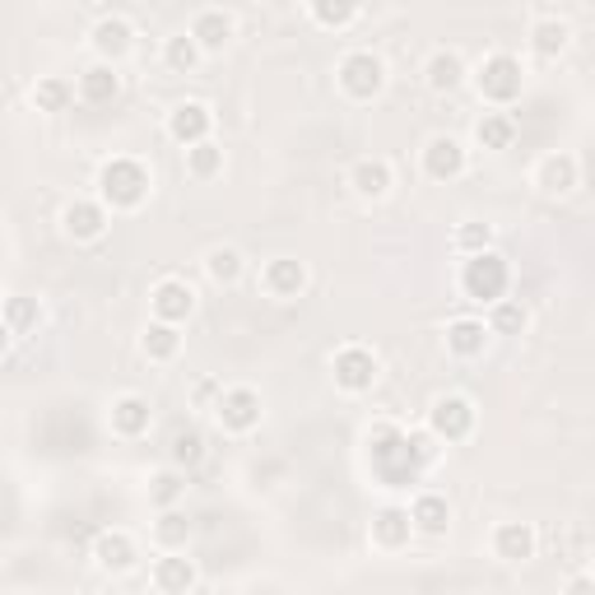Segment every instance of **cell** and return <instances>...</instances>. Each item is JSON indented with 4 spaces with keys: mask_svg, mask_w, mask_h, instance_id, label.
Returning <instances> with one entry per match:
<instances>
[{
    "mask_svg": "<svg viewBox=\"0 0 595 595\" xmlns=\"http://www.w3.org/2000/svg\"><path fill=\"white\" fill-rule=\"evenodd\" d=\"M567 42H572V24H567V19H559L554 10H544L531 24V52L540 61H559L567 52Z\"/></svg>",
    "mask_w": 595,
    "mask_h": 595,
    "instance_id": "cell-19",
    "label": "cell"
},
{
    "mask_svg": "<svg viewBox=\"0 0 595 595\" xmlns=\"http://www.w3.org/2000/svg\"><path fill=\"white\" fill-rule=\"evenodd\" d=\"M163 65H168L172 75H191L195 65H201V47L191 42V33L168 38V47H163Z\"/></svg>",
    "mask_w": 595,
    "mask_h": 595,
    "instance_id": "cell-34",
    "label": "cell"
},
{
    "mask_svg": "<svg viewBox=\"0 0 595 595\" xmlns=\"http://www.w3.org/2000/svg\"><path fill=\"white\" fill-rule=\"evenodd\" d=\"M191 42H195V47H201V56H214V52H224L229 47V42H233V33H237V19L229 14V10H201V14H195L191 19Z\"/></svg>",
    "mask_w": 595,
    "mask_h": 595,
    "instance_id": "cell-12",
    "label": "cell"
},
{
    "mask_svg": "<svg viewBox=\"0 0 595 595\" xmlns=\"http://www.w3.org/2000/svg\"><path fill=\"white\" fill-rule=\"evenodd\" d=\"M130 47H136V29H130V19L126 14H98V24H94V52H98V61H107V65H117Z\"/></svg>",
    "mask_w": 595,
    "mask_h": 595,
    "instance_id": "cell-13",
    "label": "cell"
},
{
    "mask_svg": "<svg viewBox=\"0 0 595 595\" xmlns=\"http://www.w3.org/2000/svg\"><path fill=\"white\" fill-rule=\"evenodd\" d=\"M210 126H214V113L201 103V98H187L168 113V140H178L182 149H195L210 140Z\"/></svg>",
    "mask_w": 595,
    "mask_h": 595,
    "instance_id": "cell-9",
    "label": "cell"
},
{
    "mask_svg": "<svg viewBox=\"0 0 595 595\" xmlns=\"http://www.w3.org/2000/svg\"><path fill=\"white\" fill-rule=\"evenodd\" d=\"M10 340H14V336H10V326H6V321H0V359H6V354H10Z\"/></svg>",
    "mask_w": 595,
    "mask_h": 595,
    "instance_id": "cell-43",
    "label": "cell"
},
{
    "mask_svg": "<svg viewBox=\"0 0 595 595\" xmlns=\"http://www.w3.org/2000/svg\"><path fill=\"white\" fill-rule=\"evenodd\" d=\"M428 433L437 443H466L475 433V405L466 395H437L428 405Z\"/></svg>",
    "mask_w": 595,
    "mask_h": 595,
    "instance_id": "cell-6",
    "label": "cell"
},
{
    "mask_svg": "<svg viewBox=\"0 0 595 595\" xmlns=\"http://www.w3.org/2000/svg\"><path fill=\"white\" fill-rule=\"evenodd\" d=\"M507 284H512V270H507V261L493 247L479 252V256H466V266H460V294H466L470 302H484V307L502 302Z\"/></svg>",
    "mask_w": 595,
    "mask_h": 595,
    "instance_id": "cell-2",
    "label": "cell"
},
{
    "mask_svg": "<svg viewBox=\"0 0 595 595\" xmlns=\"http://www.w3.org/2000/svg\"><path fill=\"white\" fill-rule=\"evenodd\" d=\"M359 14H363L359 6H326V0H312V6H307V19L321 29H349Z\"/></svg>",
    "mask_w": 595,
    "mask_h": 595,
    "instance_id": "cell-39",
    "label": "cell"
},
{
    "mask_svg": "<svg viewBox=\"0 0 595 595\" xmlns=\"http://www.w3.org/2000/svg\"><path fill=\"white\" fill-rule=\"evenodd\" d=\"M535 544H540V535H535L531 521H502L498 531H493V554H498L502 563H525V559H535Z\"/></svg>",
    "mask_w": 595,
    "mask_h": 595,
    "instance_id": "cell-16",
    "label": "cell"
},
{
    "mask_svg": "<svg viewBox=\"0 0 595 595\" xmlns=\"http://www.w3.org/2000/svg\"><path fill=\"white\" fill-rule=\"evenodd\" d=\"M201 460H205V437L201 433L187 428V433L172 437V470H195Z\"/></svg>",
    "mask_w": 595,
    "mask_h": 595,
    "instance_id": "cell-38",
    "label": "cell"
},
{
    "mask_svg": "<svg viewBox=\"0 0 595 595\" xmlns=\"http://www.w3.org/2000/svg\"><path fill=\"white\" fill-rule=\"evenodd\" d=\"M484 344H489V326H484V321H475V317L447 321V349L456 359H479Z\"/></svg>",
    "mask_w": 595,
    "mask_h": 595,
    "instance_id": "cell-26",
    "label": "cell"
},
{
    "mask_svg": "<svg viewBox=\"0 0 595 595\" xmlns=\"http://www.w3.org/2000/svg\"><path fill=\"white\" fill-rule=\"evenodd\" d=\"M149 168L140 159H107L98 168V205L103 210H140L149 201Z\"/></svg>",
    "mask_w": 595,
    "mask_h": 595,
    "instance_id": "cell-1",
    "label": "cell"
},
{
    "mask_svg": "<svg viewBox=\"0 0 595 595\" xmlns=\"http://www.w3.org/2000/svg\"><path fill=\"white\" fill-rule=\"evenodd\" d=\"M61 229L75 242H98L107 233V210L98 201H71L61 210Z\"/></svg>",
    "mask_w": 595,
    "mask_h": 595,
    "instance_id": "cell-17",
    "label": "cell"
},
{
    "mask_svg": "<svg viewBox=\"0 0 595 595\" xmlns=\"http://www.w3.org/2000/svg\"><path fill=\"white\" fill-rule=\"evenodd\" d=\"M424 79H428V89H433V94H456L460 84L470 79V71H466V61H460V52L443 47V52H433V56H428Z\"/></svg>",
    "mask_w": 595,
    "mask_h": 595,
    "instance_id": "cell-21",
    "label": "cell"
},
{
    "mask_svg": "<svg viewBox=\"0 0 595 595\" xmlns=\"http://www.w3.org/2000/svg\"><path fill=\"white\" fill-rule=\"evenodd\" d=\"M470 79H475V94H479L484 103H493V107L517 103V98H521V89H525V71H521V61H517V56H507V52L484 56V61H479V71H475Z\"/></svg>",
    "mask_w": 595,
    "mask_h": 595,
    "instance_id": "cell-3",
    "label": "cell"
},
{
    "mask_svg": "<svg viewBox=\"0 0 595 595\" xmlns=\"http://www.w3.org/2000/svg\"><path fill=\"white\" fill-rule=\"evenodd\" d=\"M410 535H414V525H410L405 507H382V512L372 517V544L401 549V544H410Z\"/></svg>",
    "mask_w": 595,
    "mask_h": 595,
    "instance_id": "cell-27",
    "label": "cell"
},
{
    "mask_svg": "<svg viewBox=\"0 0 595 595\" xmlns=\"http://www.w3.org/2000/svg\"><path fill=\"white\" fill-rule=\"evenodd\" d=\"M368 447H372V466H378V475L386 479V484H414L418 479V466L410 460V451H405V433L395 428V424H378L368 433Z\"/></svg>",
    "mask_w": 595,
    "mask_h": 595,
    "instance_id": "cell-4",
    "label": "cell"
},
{
    "mask_svg": "<svg viewBox=\"0 0 595 595\" xmlns=\"http://www.w3.org/2000/svg\"><path fill=\"white\" fill-rule=\"evenodd\" d=\"M0 321L10 326V336H33V330L42 326V307H38V298H10Z\"/></svg>",
    "mask_w": 595,
    "mask_h": 595,
    "instance_id": "cell-32",
    "label": "cell"
},
{
    "mask_svg": "<svg viewBox=\"0 0 595 595\" xmlns=\"http://www.w3.org/2000/svg\"><path fill=\"white\" fill-rule=\"evenodd\" d=\"M136 559H140V549H136V540H130L126 531H103L94 540V563L103 572H130V567H136Z\"/></svg>",
    "mask_w": 595,
    "mask_h": 595,
    "instance_id": "cell-22",
    "label": "cell"
},
{
    "mask_svg": "<svg viewBox=\"0 0 595 595\" xmlns=\"http://www.w3.org/2000/svg\"><path fill=\"white\" fill-rule=\"evenodd\" d=\"M330 372H336V386L359 395V391H372V382H378V354L363 344H344L336 359H330Z\"/></svg>",
    "mask_w": 595,
    "mask_h": 595,
    "instance_id": "cell-8",
    "label": "cell"
},
{
    "mask_svg": "<svg viewBox=\"0 0 595 595\" xmlns=\"http://www.w3.org/2000/svg\"><path fill=\"white\" fill-rule=\"evenodd\" d=\"M437 447H443V443H437V437H433L428 428H414V433H405V451H410V460H414L418 470L433 466V460H437Z\"/></svg>",
    "mask_w": 595,
    "mask_h": 595,
    "instance_id": "cell-41",
    "label": "cell"
},
{
    "mask_svg": "<svg viewBox=\"0 0 595 595\" xmlns=\"http://www.w3.org/2000/svg\"><path fill=\"white\" fill-rule=\"evenodd\" d=\"M187 172H191L195 182H210V178H219V172H224V149H219L214 140H205V145L187 149Z\"/></svg>",
    "mask_w": 595,
    "mask_h": 595,
    "instance_id": "cell-33",
    "label": "cell"
},
{
    "mask_svg": "<svg viewBox=\"0 0 595 595\" xmlns=\"http://www.w3.org/2000/svg\"><path fill=\"white\" fill-rule=\"evenodd\" d=\"M512 140H517V121L507 113H484L475 121V145L479 149H512Z\"/></svg>",
    "mask_w": 595,
    "mask_h": 595,
    "instance_id": "cell-30",
    "label": "cell"
},
{
    "mask_svg": "<svg viewBox=\"0 0 595 595\" xmlns=\"http://www.w3.org/2000/svg\"><path fill=\"white\" fill-rule=\"evenodd\" d=\"M75 94L89 103V107H103V103H113L121 94V75H117V65H107V61H94L89 71H79V84H75Z\"/></svg>",
    "mask_w": 595,
    "mask_h": 595,
    "instance_id": "cell-20",
    "label": "cell"
},
{
    "mask_svg": "<svg viewBox=\"0 0 595 595\" xmlns=\"http://www.w3.org/2000/svg\"><path fill=\"white\" fill-rule=\"evenodd\" d=\"M261 289H266L275 302H289V298H298L307 289V266L294 261V256H279V261H270V266L261 270Z\"/></svg>",
    "mask_w": 595,
    "mask_h": 595,
    "instance_id": "cell-15",
    "label": "cell"
},
{
    "mask_svg": "<svg viewBox=\"0 0 595 595\" xmlns=\"http://www.w3.org/2000/svg\"><path fill=\"white\" fill-rule=\"evenodd\" d=\"M149 307H153V321L182 326L195 312V289L187 279H159L153 284V294H149Z\"/></svg>",
    "mask_w": 595,
    "mask_h": 595,
    "instance_id": "cell-10",
    "label": "cell"
},
{
    "mask_svg": "<svg viewBox=\"0 0 595 595\" xmlns=\"http://www.w3.org/2000/svg\"><path fill=\"white\" fill-rule=\"evenodd\" d=\"M336 84L354 103H372V98L386 89V61L378 52H349L336 65Z\"/></svg>",
    "mask_w": 595,
    "mask_h": 595,
    "instance_id": "cell-5",
    "label": "cell"
},
{
    "mask_svg": "<svg viewBox=\"0 0 595 595\" xmlns=\"http://www.w3.org/2000/svg\"><path fill=\"white\" fill-rule=\"evenodd\" d=\"M195 582H201V572H195V563L187 554H163L153 563V586L163 595H187V591H195Z\"/></svg>",
    "mask_w": 595,
    "mask_h": 595,
    "instance_id": "cell-24",
    "label": "cell"
},
{
    "mask_svg": "<svg viewBox=\"0 0 595 595\" xmlns=\"http://www.w3.org/2000/svg\"><path fill=\"white\" fill-rule=\"evenodd\" d=\"M140 349H145V359H149V363H172V359L182 354V336H178V326L149 321V326H145V336H140Z\"/></svg>",
    "mask_w": 595,
    "mask_h": 595,
    "instance_id": "cell-28",
    "label": "cell"
},
{
    "mask_svg": "<svg viewBox=\"0 0 595 595\" xmlns=\"http://www.w3.org/2000/svg\"><path fill=\"white\" fill-rule=\"evenodd\" d=\"M489 336H521L525 330V307L521 302H512V298H502V302H493L489 307Z\"/></svg>",
    "mask_w": 595,
    "mask_h": 595,
    "instance_id": "cell-35",
    "label": "cell"
},
{
    "mask_svg": "<svg viewBox=\"0 0 595 595\" xmlns=\"http://www.w3.org/2000/svg\"><path fill=\"white\" fill-rule=\"evenodd\" d=\"M410 525L418 535H447L451 525V507L443 493H418L414 507H410Z\"/></svg>",
    "mask_w": 595,
    "mask_h": 595,
    "instance_id": "cell-25",
    "label": "cell"
},
{
    "mask_svg": "<svg viewBox=\"0 0 595 595\" xmlns=\"http://www.w3.org/2000/svg\"><path fill=\"white\" fill-rule=\"evenodd\" d=\"M75 103V84L61 79V75H42L33 84V107L38 113H65V107Z\"/></svg>",
    "mask_w": 595,
    "mask_h": 595,
    "instance_id": "cell-31",
    "label": "cell"
},
{
    "mask_svg": "<svg viewBox=\"0 0 595 595\" xmlns=\"http://www.w3.org/2000/svg\"><path fill=\"white\" fill-rule=\"evenodd\" d=\"M451 242H456V247L466 252V256H479V252L493 247V229H489V224H460V229L451 233Z\"/></svg>",
    "mask_w": 595,
    "mask_h": 595,
    "instance_id": "cell-40",
    "label": "cell"
},
{
    "mask_svg": "<svg viewBox=\"0 0 595 595\" xmlns=\"http://www.w3.org/2000/svg\"><path fill=\"white\" fill-rule=\"evenodd\" d=\"M214 418H219V428L242 437V433H252L261 424V395L252 386H229V391H219V401H214Z\"/></svg>",
    "mask_w": 595,
    "mask_h": 595,
    "instance_id": "cell-7",
    "label": "cell"
},
{
    "mask_svg": "<svg viewBox=\"0 0 595 595\" xmlns=\"http://www.w3.org/2000/svg\"><path fill=\"white\" fill-rule=\"evenodd\" d=\"M535 187L544 195H572L582 187V163L572 153H544L535 163Z\"/></svg>",
    "mask_w": 595,
    "mask_h": 595,
    "instance_id": "cell-14",
    "label": "cell"
},
{
    "mask_svg": "<svg viewBox=\"0 0 595 595\" xmlns=\"http://www.w3.org/2000/svg\"><path fill=\"white\" fill-rule=\"evenodd\" d=\"M107 424H113L117 437H145L149 424H153V410H149L145 395L126 391V395H117V401H113V414H107Z\"/></svg>",
    "mask_w": 595,
    "mask_h": 595,
    "instance_id": "cell-18",
    "label": "cell"
},
{
    "mask_svg": "<svg viewBox=\"0 0 595 595\" xmlns=\"http://www.w3.org/2000/svg\"><path fill=\"white\" fill-rule=\"evenodd\" d=\"M205 275L214 284H237L242 279V252L237 247H210L205 252Z\"/></svg>",
    "mask_w": 595,
    "mask_h": 595,
    "instance_id": "cell-36",
    "label": "cell"
},
{
    "mask_svg": "<svg viewBox=\"0 0 595 595\" xmlns=\"http://www.w3.org/2000/svg\"><path fill=\"white\" fill-rule=\"evenodd\" d=\"M349 187H354L359 201H382V195L395 187L391 163L386 159H359L354 168H349Z\"/></svg>",
    "mask_w": 595,
    "mask_h": 595,
    "instance_id": "cell-23",
    "label": "cell"
},
{
    "mask_svg": "<svg viewBox=\"0 0 595 595\" xmlns=\"http://www.w3.org/2000/svg\"><path fill=\"white\" fill-rule=\"evenodd\" d=\"M153 540H159L163 554H187V544H191V517H182L178 507H168V512L153 521Z\"/></svg>",
    "mask_w": 595,
    "mask_h": 595,
    "instance_id": "cell-29",
    "label": "cell"
},
{
    "mask_svg": "<svg viewBox=\"0 0 595 595\" xmlns=\"http://www.w3.org/2000/svg\"><path fill=\"white\" fill-rule=\"evenodd\" d=\"M182 493H187V475H182V470H172V466L149 479V502H153V507H163V512H168V507L178 502Z\"/></svg>",
    "mask_w": 595,
    "mask_h": 595,
    "instance_id": "cell-37",
    "label": "cell"
},
{
    "mask_svg": "<svg viewBox=\"0 0 595 595\" xmlns=\"http://www.w3.org/2000/svg\"><path fill=\"white\" fill-rule=\"evenodd\" d=\"M567 595H595V582H591V572H577V577L567 582Z\"/></svg>",
    "mask_w": 595,
    "mask_h": 595,
    "instance_id": "cell-42",
    "label": "cell"
},
{
    "mask_svg": "<svg viewBox=\"0 0 595 595\" xmlns=\"http://www.w3.org/2000/svg\"><path fill=\"white\" fill-rule=\"evenodd\" d=\"M466 163H470V153L456 136H433L424 145V172L433 182H456L466 172Z\"/></svg>",
    "mask_w": 595,
    "mask_h": 595,
    "instance_id": "cell-11",
    "label": "cell"
}]
</instances>
